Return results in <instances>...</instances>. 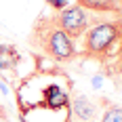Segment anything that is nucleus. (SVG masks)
<instances>
[{"mask_svg":"<svg viewBox=\"0 0 122 122\" xmlns=\"http://www.w3.org/2000/svg\"><path fill=\"white\" fill-rule=\"evenodd\" d=\"M30 44L38 49L44 57H49L51 61H57V63H67L76 57L74 40L59 27L55 15L40 17L34 23L32 34H30Z\"/></svg>","mask_w":122,"mask_h":122,"instance_id":"f03ea898","label":"nucleus"},{"mask_svg":"<svg viewBox=\"0 0 122 122\" xmlns=\"http://www.w3.org/2000/svg\"><path fill=\"white\" fill-rule=\"evenodd\" d=\"M55 19H57L59 27L72 38V40L80 38L86 30H88V25L93 23V17L88 15V11L82 9V6H78V4L65 6L63 11H59L55 15Z\"/></svg>","mask_w":122,"mask_h":122,"instance_id":"20e7f679","label":"nucleus"},{"mask_svg":"<svg viewBox=\"0 0 122 122\" xmlns=\"http://www.w3.org/2000/svg\"><path fill=\"white\" fill-rule=\"evenodd\" d=\"M78 6L95 13H116L120 15V0H76Z\"/></svg>","mask_w":122,"mask_h":122,"instance_id":"423d86ee","label":"nucleus"},{"mask_svg":"<svg viewBox=\"0 0 122 122\" xmlns=\"http://www.w3.org/2000/svg\"><path fill=\"white\" fill-rule=\"evenodd\" d=\"M112 59H114V72L122 78V38L118 40V46L114 51V57Z\"/></svg>","mask_w":122,"mask_h":122,"instance_id":"1a4fd4ad","label":"nucleus"},{"mask_svg":"<svg viewBox=\"0 0 122 122\" xmlns=\"http://www.w3.org/2000/svg\"><path fill=\"white\" fill-rule=\"evenodd\" d=\"M118 19H120V23H122V15H120V17H118Z\"/></svg>","mask_w":122,"mask_h":122,"instance_id":"9b49d317","label":"nucleus"},{"mask_svg":"<svg viewBox=\"0 0 122 122\" xmlns=\"http://www.w3.org/2000/svg\"><path fill=\"white\" fill-rule=\"evenodd\" d=\"M122 38V23L120 19H103L93 21L84 32V44L82 51L88 59H95L99 63H107L114 57V51L118 46V40Z\"/></svg>","mask_w":122,"mask_h":122,"instance_id":"7ed1b4c3","label":"nucleus"},{"mask_svg":"<svg viewBox=\"0 0 122 122\" xmlns=\"http://www.w3.org/2000/svg\"><path fill=\"white\" fill-rule=\"evenodd\" d=\"M23 86L34 88V97H17L19 110L25 118L36 112H51V114H65L70 118V91H65L63 80H55L51 76H30Z\"/></svg>","mask_w":122,"mask_h":122,"instance_id":"f257e3e1","label":"nucleus"},{"mask_svg":"<svg viewBox=\"0 0 122 122\" xmlns=\"http://www.w3.org/2000/svg\"><path fill=\"white\" fill-rule=\"evenodd\" d=\"M70 118L74 122H99V107L86 95H74L70 99Z\"/></svg>","mask_w":122,"mask_h":122,"instance_id":"39448f33","label":"nucleus"},{"mask_svg":"<svg viewBox=\"0 0 122 122\" xmlns=\"http://www.w3.org/2000/svg\"><path fill=\"white\" fill-rule=\"evenodd\" d=\"M19 63V55L11 46H2L0 44V70H11Z\"/></svg>","mask_w":122,"mask_h":122,"instance_id":"6e6552de","label":"nucleus"},{"mask_svg":"<svg viewBox=\"0 0 122 122\" xmlns=\"http://www.w3.org/2000/svg\"><path fill=\"white\" fill-rule=\"evenodd\" d=\"M44 2L49 4L51 9H55V11L59 13V11H63V9L67 6V2H70V0H44Z\"/></svg>","mask_w":122,"mask_h":122,"instance_id":"9d476101","label":"nucleus"},{"mask_svg":"<svg viewBox=\"0 0 122 122\" xmlns=\"http://www.w3.org/2000/svg\"><path fill=\"white\" fill-rule=\"evenodd\" d=\"M103 114L99 122H122V107L112 103V101H103Z\"/></svg>","mask_w":122,"mask_h":122,"instance_id":"0eeeda50","label":"nucleus"}]
</instances>
